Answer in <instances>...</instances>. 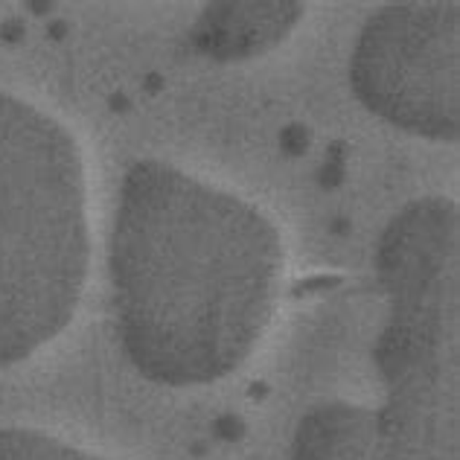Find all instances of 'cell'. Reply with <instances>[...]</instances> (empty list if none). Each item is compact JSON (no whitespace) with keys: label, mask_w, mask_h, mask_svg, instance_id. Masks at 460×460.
<instances>
[{"label":"cell","mask_w":460,"mask_h":460,"mask_svg":"<svg viewBox=\"0 0 460 460\" xmlns=\"http://www.w3.org/2000/svg\"><path fill=\"white\" fill-rule=\"evenodd\" d=\"M283 239L245 199L164 161L123 178L108 242L117 332L155 385L230 376L262 341L283 286Z\"/></svg>","instance_id":"1"},{"label":"cell","mask_w":460,"mask_h":460,"mask_svg":"<svg viewBox=\"0 0 460 460\" xmlns=\"http://www.w3.org/2000/svg\"><path fill=\"white\" fill-rule=\"evenodd\" d=\"M376 277L387 318L373 347L379 431L417 460H460V213L417 199L385 225Z\"/></svg>","instance_id":"2"},{"label":"cell","mask_w":460,"mask_h":460,"mask_svg":"<svg viewBox=\"0 0 460 460\" xmlns=\"http://www.w3.org/2000/svg\"><path fill=\"white\" fill-rule=\"evenodd\" d=\"M88 192L76 137L0 93V367L65 330L91 265Z\"/></svg>","instance_id":"3"},{"label":"cell","mask_w":460,"mask_h":460,"mask_svg":"<svg viewBox=\"0 0 460 460\" xmlns=\"http://www.w3.org/2000/svg\"><path fill=\"white\" fill-rule=\"evenodd\" d=\"M356 100L408 135L460 137V9L394 4L373 12L349 56Z\"/></svg>","instance_id":"4"},{"label":"cell","mask_w":460,"mask_h":460,"mask_svg":"<svg viewBox=\"0 0 460 460\" xmlns=\"http://www.w3.org/2000/svg\"><path fill=\"white\" fill-rule=\"evenodd\" d=\"M304 4H210L192 27V44L216 62H242L277 47L304 18Z\"/></svg>","instance_id":"5"},{"label":"cell","mask_w":460,"mask_h":460,"mask_svg":"<svg viewBox=\"0 0 460 460\" xmlns=\"http://www.w3.org/2000/svg\"><path fill=\"white\" fill-rule=\"evenodd\" d=\"M288 460H417L379 431L373 411L353 402H321L300 417Z\"/></svg>","instance_id":"6"},{"label":"cell","mask_w":460,"mask_h":460,"mask_svg":"<svg viewBox=\"0 0 460 460\" xmlns=\"http://www.w3.org/2000/svg\"><path fill=\"white\" fill-rule=\"evenodd\" d=\"M0 460H108L35 429H0Z\"/></svg>","instance_id":"7"}]
</instances>
